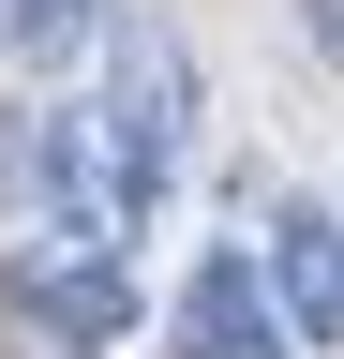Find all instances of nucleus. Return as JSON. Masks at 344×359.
I'll use <instances>...</instances> for the list:
<instances>
[{
    "label": "nucleus",
    "mask_w": 344,
    "mask_h": 359,
    "mask_svg": "<svg viewBox=\"0 0 344 359\" xmlns=\"http://www.w3.org/2000/svg\"><path fill=\"white\" fill-rule=\"evenodd\" d=\"M15 180H30V210H46V240H75V255H135L150 195H165V180L120 150L105 105H30L15 120Z\"/></svg>",
    "instance_id": "nucleus-1"
},
{
    "label": "nucleus",
    "mask_w": 344,
    "mask_h": 359,
    "mask_svg": "<svg viewBox=\"0 0 344 359\" xmlns=\"http://www.w3.org/2000/svg\"><path fill=\"white\" fill-rule=\"evenodd\" d=\"M105 120H120V150L150 180H180V150H195V60H180V30H150V15L105 30Z\"/></svg>",
    "instance_id": "nucleus-2"
},
{
    "label": "nucleus",
    "mask_w": 344,
    "mask_h": 359,
    "mask_svg": "<svg viewBox=\"0 0 344 359\" xmlns=\"http://www.w3.org/2000/svg\"><path fill=\"white\" fill-rule=\"evenodd\" d=\"M165 344H180V359H284L270 269H254L240 240H209V255L180 269V299H165Z\"/></svg>",
    "instance_id": "nucleus-3"
},
{
    "label": "nucleus",
    "mask_w": 344,
    "mask_h": 359,
    "mask_svg": "<svg viewBox=\"0 0 344 359\" xmlns=\"http://www.w3.org/2000/svg\"><path fill=\"white\" fill-rule=\"evenodd\" d=\"M270 314H284V344H344V224L329 210H270Z\"/></svg>",
    "instance_id": "nucleus-4"
},
{
    "label": "nucleus",
    "mask_w": 344,
    "mask_h": 359,
    "mask_svg": "<svg viewBox=\"0 0 344 359\" xmlns=\"http://www.w3.org/2000/svg\"><path fill=\"white\" fill-rule=\"evenodd\" d=\"M15 299L46 314L60 344H120V330H135V285H120V255H75V240H46V255H30V269H15Z\"/></svg>",
    "instance_id": "nucleus-5"
},
{
    "label": "nucleus",
    "mask_w": 344,
    "mask_h": 359,
    "mask_svg": "<svg viewBox=\"0 0 344 359\" xmlns=\"http://www.w3.org/2000/svg\"><path fill=\"white\" fill-rule=\"evenodd\" d=\"M299 45H315V60L344 75V0H299Z\"/></svg>",
    "instance_id": "nucleus-6"
}]
</instances>
